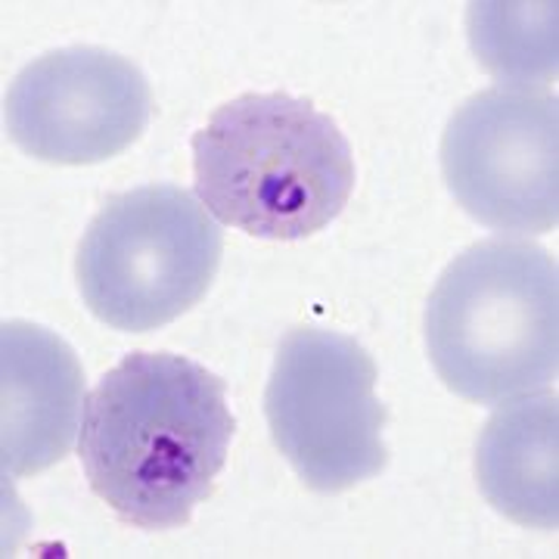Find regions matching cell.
Returning a JSON list of instances; mask_svg holds the SVG:
<instances>
[{
	"mask_svg": "<svg viewBox=\"0 0 559 559\" xmlns=\"http://www.w3.org/2000/svg\"><path fill=\"white\" fill-rule=\"evenodd\" d=\"M234 436L221 377L171 352H134L84 401L79 454L119 520L180 528L215 491Z\"/></svg>",
	"mask_w": 559,
	"mask_h": 559,
	"instance_id": "cell-1",
	"label": "cell"
},
{
	"mask_svg": "<svg viewBox=\"0 0 559 559\" xmlns=\"http://www.w3.org/2000/svg\"><path fill=\"white\" fill-rule=\"evenodd\" d=\"M197 193L224 224L261 240H305L340 218L355 156L311 100L242 94L193 134Z\"/></svg>",
	"mask_w": 559,
	"mask_h": 559,
	"instance_id": "cell-2",
	"label": "cell"
},
{
	"mask_svg": "<svg viewBox=\"0 0 559 559\" xmlns=\"http://www.w3.org/2000/svg\"><path fill=\"white\" fill-rule=\"evenodd\" d=\"M426 352L441 382L473 404L550 385L559 370L557 259L535 242L469 246L429 296Z\"/></svg>",
	"mask_w": 559,
	"mask_h": 559,
	"instance_id": "cell-3",
	"label": "cell"
},
{
	"mask_svg": "<svg viewBox=\"0 0 559 559\" xmlns=\"http://www.w3.org/2000/svg\"><path fill=\"white\" fill-rule=\"evenodd\" d=\"M221 252V227L193 193L171 183L128 190L103 205L81 240V299L112 330H159L200 305Z\"/></svg>",
	"mask_w": 559,
	"mask_h": 559,
	"instance_id": "cell-4",
	"label": "cell"
},
{
	"mask_svg": "<svg viewBox=\"0 0 559 559\" xmlns=\"http://www.w3.org/2000/svg\"><path fill=\"white\" fill-rule=\"evenodd\" d=\"M264 417L280 454L320 495L348 491L389 463L377 364L333 330H293L280 342Z\"/></svg>",
	"mask_w": 559,
	"mask_h": 559,
	"instance_id": "cell-5",
	"label": "cell"
},
{
	"mask_svg": "<svg viewBox=\"0 0 559 559\" xmlns=\"http://www.w3.org/2000/svg\"><path fill=\"white\" fill-rule=\"evenodd\" d=\"M457 205L491 230L547 234L559 221V100L491 87L460 106L441 140Z\"/></svg>",
	"mask_w": 559,
	"mask_h": 559,
	"instance_id": "cell-6",
	"label": "cell"
},
{
	"mask_svg": "<svg viewBox=\"0 0 559 559\" xmlns=\"http://www.w3.org/2000/svg\"><path fill=\"white\" fill-rule=\"evenodd\" d=\"M153 91L138 66L103 47H66L25 66L7 94V131L53 165H97L146 131Z\"/></svg>",
	"mask_w": 559,
	"mask_h": 559,
	"instance_id": "cell-7",
	"label": "cell"
},
{
	"mask_svg": "<svg viewBox=\"0 0 559 559\" xmlns=\"http://www.w3.org/2000/svg\"><path fill=\"white\" fill-rule=\"evenodd\" d=\"M84 370L75 352L38 323L0 330V454L10 479L60 463L81 432Z\"/></svg>",
	"mask_w": 559,
	"mask_h": 559,
	"instance_id": "cell-8",
	"label": "cell"
},
{
	"mask_svg": "<svg viewBox=\"0 0 559 559\" xmlns=\"http://www.w3.org/2000/svg\"><path fill=\"white\" fill-rule=\"evenodd\" d=\"M559 401L550 392L503 401L476 444V479L507 520L550 532L559 525Z\"/></svg>",
	"mask_w": 559,
	"mask_h": 559,
	"instance_id": "cell-9",
	"label": "cell"
},
{
	"mask_svg": "<svg viewBox=\"0 0 559 559\" xmlns=\"http://www.w3.org/2000/svg\"><path fill=\"white\" fill-rule=\"evenodd\" d=\"M535 3H473V47L481 62L513 91H528L532 75H557V22L525 32Z\"/></svg>",
	"mask_w": 559,
	"mask_h": 559,
	"instance_id": "cell-10",
	"label": "cell"
}]
</instances>
